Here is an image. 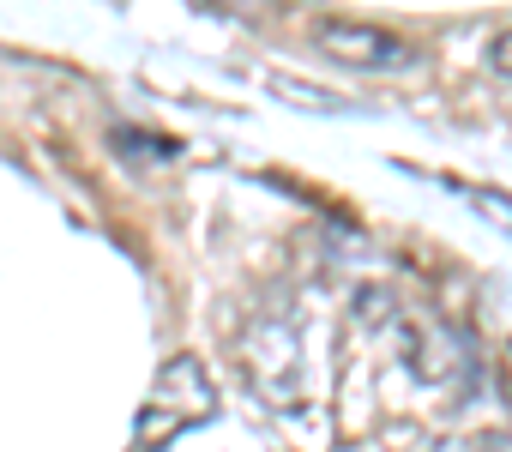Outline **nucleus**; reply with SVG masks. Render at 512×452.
I'll return each instance as SVG.
<instances>
[{
    "label": "nucleus",
    "mask_w": 512,
    "mask_h": 452,
    "mask_svg": "<svg viewBox=\"0 0 512 452\" xmlns=\"http://www.w3.org/2000/svg\"><path fill=\"white\" fill-rule=\"evenodd\" d=\"M211 410H217V392H211L199 356H169L157 386H151V398H145V410H139V452L169 446L187 422H205Z\"/></svg>",
    "instance_id": "nucleus-1"
},
{
    "label": "nucleus",
    "mask_w": 512,
    "mask_h": 452,
    "mask_svg": "<svg viewBox=\"0 0 512 452\" xmlns=\"http://www.w3.org/2000/svg\"><path fill=\"white\" fill-rule=\"evenodd\" d=\"M320 49H332V61L344 67H368V73H416L422 67V49L404 43L398 31H380V25H356V19H320Z\"/></svg>",
    "instance_id": "nucleus-2"
},
{
    "label": "nucleus",
    "mask_w": 512,
    "mask_h": 452,
    "mask_svg": "<svg viewBox=\"0 0 512 452\" xmlns=\"http://www.w3.org/2000/svg\"><path fill=\"white\" fill-rule=\"evenodd\" d=\"M488 73H494V79H506V85H512V31H500V37H494V43H488Z\"/></svg>",
    "instance_id": "nucleus-3"
},
{
    "label": "nucleus",
    "mask_w": 512,
    "mask_h": 452,
    "mask_svg": "<svg viewBox=\"0 0 512 452\" xmlns=\"http://www.w3.org/2000/svg\"><path fill=\"white\" fill-rule=\"evenodd\" d=\"M470 452H512V434H482L470 440Z\"/></svg>",
    "instance_id": "nucleus-4"
},
{
    "label": "nucleus",
    "mask_w": 512,
    "mask_h": 452,
    "mask_svg": "<svg viewBox=\"0 0 512 452\" xmlns=\"http://www.w3.org/2000/svg\"><path fill=\"white\" fill-rule=\"evenodd\" d=\"M440 452H470V440H452V446H440Z\"/></svg>",
    "instance_id": "nucleus-5"
}]
</instances>
